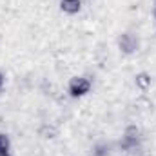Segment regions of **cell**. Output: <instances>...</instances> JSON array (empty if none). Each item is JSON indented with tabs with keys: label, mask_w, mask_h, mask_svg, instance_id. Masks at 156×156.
Masks as SVG:
<instances>
[{
	"label": "cell",
	"mask_w": 156,
	"mask_h": 156,
	"mask_svg": "<svg viewBox=\"0 0 156 156\" xmlns=\"http://www.w3.org/2000/svg\"><path fill=\"white\" fill-rule=\"evenodd\" d=\"M2 82H4V78H2V75H0V85H2Z\"/></svg>",
	"instance_id": "obj_4"
},
{
	"label": "cell",
	"mask_w": 156,
	"mask_h": 156,
	"mask_svg": "<svg viewBox=\"0 0 156 156\" xmlns=\"http://www.w3.org/2000/svg\"><path fill=\"white\" fill-rule=\"evenodd\" d=\"M89 87H91V83H89L85 78H75V80L71 82L69 91H71L73 96H82V94H85V93L89 91Z\"/></svg>",
	"instance_id": "obj_1"
},
{
	"label": "cell",
	"mask_w": 156,
	"mask_h": 156,
	"mask_svg": "<svg viewBox=\"0 0 156 156\" xmlns=\"http://www.w3.org/2000/svg\"><path fill=\"white\" fill-rule=\"evenodd\" d=\"M7 153V138L4 134H0V154Z\"/></svg>",
	"instance_id": "obj_3"
},
{
	"label": "cell",
	"mask_w": 156,
	"mask_h": 156,
	"mask_svg": "<svg viewBox=\"0 0 156 156\" xmlns=\"http://www.w3.org/2000/svg\"><path fill=\"white\" fill-rule=\"evenodd\" d=\"M0 156H9V154H7V153H4V154H0Z\"/></svg>",
	"instance_id": "obj_5"
},
{
	"label": "cell",
	"mask_w": 156,
	"mask_h": 156,
	"mask_svg": "<svg viewBox=\"0 0 156 156\" xmlns=\"http://www.w3.org/2000/svg\"><path fill=\"white\" fill-rule=\"evenodd\" d=\"M62 7H64L66 11L75 13V11L80 9V0H62Z\"/></svg>",
	"instance_id": "obj_2"
}]
</instances>
